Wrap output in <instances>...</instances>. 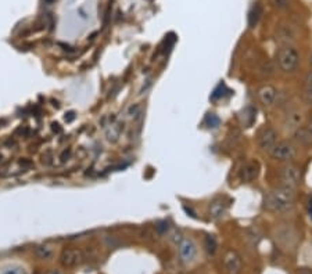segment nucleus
Instances as JSON below:
<instances>
[{
  "label": "nucleus",
  "instance_id": "0eeeda50",
  "mask_svg": "<svg viewBox=\"0 0 312 274\" xmlns=\"http://www.w3.org/2000/svg\"><path fill=\"white\" fill-rule=\"evenodd\" d=\"M276 143H277V133L275 132V129L264 128L259 132V135H258V146L262 151L271 153V150L275 147Z\"/></svg>",
  "mask_w": 312,
  "mask_h": 274
},
{
  "label": "nucleus",
  "instance_id": "ddd939ff",
  "mask_svg": "<svg viewBox=\"0 0 312 274\" xmlns=\"http://www.w3.org/2000/svg\"><path fill=\"white\" fill-rule=\"evenodd\" d=\"M262 14H264V9H262V6H261V3H254L253 6H251V9L248 11V27L250 28H254L257 25L258 22H259V19L262 17Z\"/></svg>",
  "mask_w": 312,
  "mask_h": 274
},
{
  "label": "nucleus",
  "instance_id": "a211bd4d",
  "mask_svg": "<svg viewBox=\"0 0 312 274\" xmlns=\"http://www.w3.org/2000/svg\"><path fill=\"white\" fill-rule=\"evenodd\" d=\"M269 3L276 10H287L290 7L292 0H269Z\"/></svg>",
  "mask_w": 312,
  "mask_h": 274
},
{
  "label": "nucleus",
  "instance_id": "f8f14e48",
  "mask_svg": "<svg viewBox=\"0 0 312 274\" xmlns=\"http://www.w3.org/2000/svg\"><path fill=\"white\" fill-rule=\"evenodd\" d=\"M228 212V202H225L222 198H217L210 204L208 213L212 219H220L226 215Z\"/></svg>",
  "mask_w": 312,
  "mask_h": 274
},
{
  "label": "nucleus",
  "instance_id": "f3484780",
  "mask_svg": "<svg viewBox=\"0 0 312 274\" xmlns=\"http://www.w3.org/2000/svg\"><path fill=\"white\" fill-rule=\"evenodd\" d=\"M204 248L207 251L208 255H214L217 252V248H218V242L214 236H205L204 238Z\"/></svg>",
  "mask_w": 312,
  "mask_h": 274
},
{
  "label": "nucleus",
  "instance_id": "39448f33",
  "mask_svg": "<svg viewBox=\"0 0 312 274\" xmlns=\"http://www.w3.org/2000/svg\"><path fill=\"white\" fill-rule=\"evenodd\" d=\"M179 257L184 265H190L197 256V245L192 238H182L179 242Z\"/></svg>",
  "mask_w": 312,
  "mask_h": 274
},
{
  "label": "nucleus",
  "instance_id": "f257e3e1",
  "mask_svg": "<svg viewBox=\"0 0 312 274\" xmlns=\"http://www.w3.org/2000/svg\"><path fill=\"white\" fill-rule=\"evenodd\" d=\"M294 198L295 194L293 188L282 186L269 192L264 198V209L269 212H285L293 206Z\"/></svg>",
  "mask_w": 312,
  "mask_h": 274
},
{
  "label": "nucleus",
  "instance_id": "2eb2a0df",
  "mask_svg": "<svg viewBox=\"0 0 312 274\" xmlns=\"http://www.w3.org/2000/svg\"><path fill=\"white\" fill-rule=\"evenodd\" d=\"M55 247L50 245V244L39 245V247H37V249H35V255H37L39 259H42V260H50V259L55 256Z\"/></svg>",
  "mask_w": 312,
  "mask_h": 274
},
{
  "label": "nucleus",
  "instance_id": "a878e982",
  "mask_svg": "<svg viewBox=\"0 0 312 274\" xmlns=\"http://www.w3.org/2000/svg\"><path fill=\"white\" fill-rule=\"evenodd\" d=\"M308 212H310V216H311L312 219V198L310 200V202H308Z\"/></svg>",
  "mask_w": 312,
  "mask_h": 274
},
{
  "label": "nucleus",
  "instance_id": "cd10ccee",
  "mask_svg": "<svg viewBox=\"0 0 312 274\" xmlns=\"http://www.w3.org/2000/svg\"><path fill=\"white\" fill-rule=\"evenodd\" d=\"M310 130H311V133H312V122H311V126H310Z\"/></svg>",
  "mask_w": 312,
  "mask_h": 274
},
{
  "label": "nucleus",
  "instance_id": "bb28decb",
  "mask_svg": "<svg viewBox=\"0 0 312 274\" xmlns=\"http://www.w3.org/2000/svg\"><path fill=\"white\" fill-rule=\"evenodd\" d=\"M46 274H63L60 270H50V272H47Z\"/></svg>",
  "mask_w": 312,
  "mask_h": 274
},
{
  "label": "nucleus",
  "instance_id": "1a4fd4ad",
  "mask_svg": "<svg viewBox=\"0 0 312 274\" xmlns=\"http://www.w3.org/2000/svg\"><path fill=\"white\" fill-rule=\"evenodd\" d=\"M258 99L265 105V107H272L277 99V90L272 85H264L258 90Z\"/></svg>",
  "mask_w": 312,
  "mask_h": 274
},
{
  "label": "nucleus",
  "instance_id": "f03ea898",
  "mask_svg": "<svg viewBox=\"0 0 312 274\" xmlns=\"http://www.w3.org/2000/svg\"><path fill=\"white\" fill-rule=\"evenodd\" d=\"M300 64V53L292 45L283 46L277 53V65L286 73H292Z\"/></svg>",
  "mask_w": 312,
  "mask_h": 274
},
{
  "label": "nucleus",
  "instance_id": "c85d7f7f",
  "mask_svg": "<svg viewBox=\"0 0 312 274\" xmlns=\"http://www.w3.org/2000/svg\"><path fill=\"white\" fill-rule=\"evenodd\" d=\"M47 1H53V0H47Z\"/></svg>",
  "mask_w": 312,
  "mask_h": 274
},
{
  "label": "nucleus",
  "instance_id": "9d476101",
  "mask_svg": "<svg viewBox=\"0 0 312 274\" xmlns=\"http://www.w3.org/2000/svg\"><path fill=\"white\" fill-rule=\"evenodd\" d=\"M259 174V164L257 161H248L247 164L244 165L240 171V179L243 182H253L256 180Z\"/></svg>",
  "mask_w": 312,
  "mask_h": 274
},
{
  "label": "nucleus",
  "instance_id": "4468645a",
  "mask_svg": "<svg viewBox=\"0 0 312 274\" xmlns=\"http://www.w3.org/2000/svg\"><path fill=\"white\" fill-rule=\"evenodd\" d=\"M294 138L297 143L303 144V146H308L312 143V133L310 129H304V128H297V130L294 132Z\"/></svg>",
  "mask_w": 312,
  "mask_h": 274
},
{
  "label": "nucleus",
  "instance_id": "dca6fc26",
  "mask_svg": "<svg viewBox=\"0 0 312 274\" xmlns=\"http://www.w3.org/2000/svg\"><path fill=\"white\" fill-rule=\"evenodd\" d=\"M301 122H303V112L301 111H290L287 114V117H286V125H287V128H300Z\"/></svg>",
  "mask_w": 312,
  "mask_h": 274
},
{
  "label": "nucleus",
  "instance_id": "393cba45",
  "mask_svg": "<svg viewBox=\"0 0 312 274\" xmlns=\"http://www.w3.org/2000/svg\"><path fill=\"white\" fill-rule=\"evenodd\" d=\"M73 118H75V114H73V112H68V114L65 115V120H68V122L73 120Z\"/></svg>",
  "mask_w": 312,
  "mask_h": 274
},
{
  "label": "nucleus",
  "instance_id": "6e6552de",
  "mask_svg": "<svg viewBox=\"0 0 312 274\" xmlns=\"http://www.w3.org/2000/svg\"><path fill=\"white\" fill-rule=\"evenodd\" d=\"M223 266H225V270L228 274H240L241 267H243V262H241V257H240L239 254L236 251L230 249L225 254Z\"/></svg>",
  "mask_w": 312,
  "mask_h": 274
},
{
  "label": "nucleus",
  "instance_id": "412c9836",
  "mask_svg": "<svg viewBox=\"0 0 312 274\" xmlns=\"http://www.w3.org/2000/svg\"><path fill=\"white\" fill-rule=\"evenodd\" d=\"M139 114H140V107H139L138 104H133L128 110V115L130 118H136Z\"/></svg>",
  "mask_w": 312,
  "mask_h": 274
},
{
  "label": "nucleus",
  "instance_id": "20e7f679",
  "mask_svg": "<svg viewBox=\"0 0 312 274\" xmlns=\"http://www.w3.org/2000/svg\"><path fill=\"white\" fill-rule=\"evenodd\" d=\"M295 153L297 151H295V147H294L293 143L283 140V141H277L269 154L277 161H290L295 156Z\"/></svg>",
  "mask_w": 312,
  "mask_h": 274
},
{
  "label": "nucleus",
  "instance_id": "b1692460",
  "mask_svg": "<svg viewBox=\"0 0 312 274\" xmlns=\"http://www.w3.org/2000/svg\"><path fill=\"white\" fill-rule=\"evenodd\" d=\"M305 87H312V71L305 78Z\"/></svg>",
  "mask_w": 312,
  "mask_h": 274
},
{
  "label": "nucleus",
  "instance_id": "4be33fe9",
  "mask_svg": "<svg viewBox=\"0 0 312 274\" xmlns=\"http://www.w3.org/2000/svg\"><path fill=\"white\" fill-rule=\"evenodd\" d=\"M262 71H264V75H266V76H271V75H274V67H272V64L271 63H266V64H264V68H262Z\"/></svg>",
  "mask_w": 312,
  "mask_h": 274
},
{
  "label": "nucleus",
  "instance_id": "9b49d317",
  "mask_svg": "<svg viewBox=\"0 0 312 274\" xmlns=\"http://www.w3.org/2000/svg\"><path fill=\"white\" fill-rule=\"evenodd\" d=\"M276 39L283 46L290 45L295 39V31L290 24H282L276 31Z\"/></svg>",
  "mask_w": 312,
  "mask_h": 274
},
{
  "label": "nucleus",
  "instance_id": "6ab92c4d",
  "mask_svg": "<svg viewBox=\"0 0 312 274\" xmlns=\"http://www.w3.org/2000/svg\"><path fill=\"white\" fill-rule=\"evenodd\" d=\"M0 274H27V272L21 266H7L1 270Z\"/></svg>",
  "mask_w": 312,
  "mask_h": 274
},
{
  "label": "nucleus",
  "instance_id": "aec40b11",
  "mask_svg": "<svg viewBox=\"0 0 312 274\" xmlns=\"http://www.w3.org/2000/svg\"><path fill=\"white\" fill-rule=\"evenodd\" d=\"M220 118L215 115V114H210L208 117H207V125L210 126V128H217L218 125H220Z\"/></svg>",
  "mask_w": 312,
  "mask_h": 274
},
{
  "label": "nucleus",
  "instance_id": "5701e85b",
  "mask_svg": "<svg viewBox=\"0 0 312 274\" xmlns=\"http://www.w3.org/2000/svg\"><path fill=\"white\" fill-rule=\"evenodd\" d=\"M304 99L308 104H312V87H305L304 91Z\"/></svg>",
  "mask_w": 312,
  "mask_h": 274
},
{
  "label": "nucleus",
  "instance_id": "423d86ee",
  "mask_svg": "<svg viewBox=\"0 0 312 274\" xmlns=\"http://www.w3.org/2000/svg\"><path fill=\"white\" fill-rule=\"evenodd\" d=\"M83 260V252L78 248H65L60 255V263L64 267H75Z\"/></svg>",
  "mask_w": 312,
  "mask_h": 274
},
{
  "label": "nucleus",
  "instance_id": "7ed1b4c3",
  "mask_svg": "<svg viewBox=\"0 0 312 274\" xmlns=\"http://www.w3.org/2000/svg\"><path fill=\"white\" fill-rule=\"evenodd\" d=\"M280 179L283 182V186L294 190L301 182V171L297 165L287 164L280 171Z\"/></svg>",
  "mask_w": 312,
  "mask_h": 274
}]
</instances>
